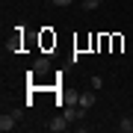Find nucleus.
<instances>
[{"mask_svg":"<svg viewBox=\"0 0 133 133\" xmlns=\"http://www.w3.org/2000/svg\"><path fill=\"white\" fill-rule=\"evenodd\" d=\"M18 115H21L18 109H15V112H9V115L3 112V115H0V130H3V133H9V130H15V118H18Z\"/></svg>","mask_w":133,"mask_h":133,"instance_id":"1","label":"nucleus"},{"mask_svg":"<svg viewBox=\"0 0 133 133\" xmlns=\"http://www.w3.org/2000/svg\"><path fill=\"white\" fill-rule=\"evenodd\" d=\"M44 127H48L50 133H62V130L68 127V118H65V115H56V118H50L48 124H44Z\"/></svg>","mask_w":133,"mask_h":133,"instance_id":"2","label":"nucleus"},{"mask_svg":"<svg viewBox=\"0 0 133 133\" xmlns=\"http://www.w3.org/2000/svg\"><path fill=\"white\" fill-rule=\"evenodd\" d=\"M95 101H98L95 89H92V92H83V95H77V104H80V107H86V109H89V107H95Z\"/></svg>","mask_w":133,"mask_h":133,"instance_id":"3","label":"nucleus"},{"mask_svg":"<svg viewBox=\"0 0 133 133\" xmlns=\"http://www.w3.org/2000/svg\"><path fill=\"white\" fill-rule=\"evenodd\" d=\"M48 71H50V62L44 59V56H42V59H36V65H33V74H48Z\"/></svg>","mask_w":133,"mask_h":133,"instance_id":"4","label":"nucleus"},{"mask_svg":"<svg viewBox=\"0 0 133 133\" xmlns=\"http://www.w3.org/2000/svg\"><path fill=\"white\" fill-rule=\"evenodd\" d=\"M118 130H121V133H133V121H130V118H121Z\"/></svg>","mask_w":133,"mask_h":133,"instance_id":"5","label":"nucleus"},{"mask_svg":"<svg viewBox=\"0 0 133 133\" xmlns=\"http://www.w3.org/2000/svg\"><path fill=\"white\" fill-rule=\"evenodd\" d=\"M80 6H83L86 12H92V9H98V6H101V0H83Z\"/></svg>","mask_w":133,"mask_h":133,"instance_id":"6","label":"nucleus"},{"mask_svg":"<svg viewBox=\"0 0 133 133\" xmlns=\"http://www.w3.org/2000/svg\"><path fill=\"white\" fill-rule=\"evenodd\" d=\"M50 3H53V6H71L74 0H50Z\"/></svg>","mask_w":133,"mask_h":133,"instance_id":"7","label":"nucleus"}]
</instances>
